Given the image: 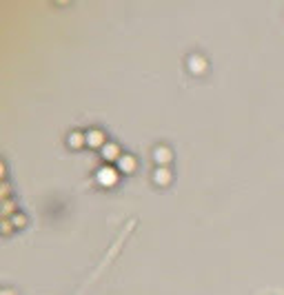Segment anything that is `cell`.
I'll list each match as a JSON object with an SVG mask.
<instances>
[{
    "instance_id": "4",
    "label": "cell",
    "mask_w": 284,
    "mask_h": 295,
    "mask_svg": "<svg viewBox=\"0 0 284 295\" xmlns=\"http://www.w3.org/2000/svg\"><path fill=\"white\" fill-rule=\"evenodd\" d=\"M87 142H89V145H100V142H102V133L93 131V138H89V136H87Z\"/></svg>"
},
{
    "instance_id": "3",
    "label": "cell",
    "mask_w": 284,
    "mask_h": 295,
    "mask_svg": "<svg viewBox=\"0 0 284 295\" xmlns=\"http://www.w3.org/2000/svg\"><path fill=\"white\" fill-rule=\"evenodd\" d=\"M118 165H120V171H125V173H131V171L135 169V160L131 158L129 153H125V155H120Z\"/></svg>"
},
{
    "instance_id": "1",
    "label": "cell",
    "mask_w": 284,
    "mask_h": 295,
    "mask_svg": "<svg viewBox=\"0 0 284 295\" xmlns=\"http://www.w3.org/2000/svg\"><path fill=\"white\" fill-rule=\"evenodd\" d=\"M98 182L102 184V187H113V184L118 182V173L113 167H105V169L98 171Z\"/></svg>"
},
{
    "instance_id": "2",
    "label": "cell",
    "mask_w": 284,
    "mask_h": 295,
    "mask_svg": "<svg viewBox=\"0 0 284 295\" xmlns=\"http://www.w3.org/2000/svg\"><path fill=\"white\" fill-rule=\"evenodd\" d=\"M120 149H118L116 145H102V158L107 160V162H111V160H120Z\"/></svg>"
}]
</instances>
